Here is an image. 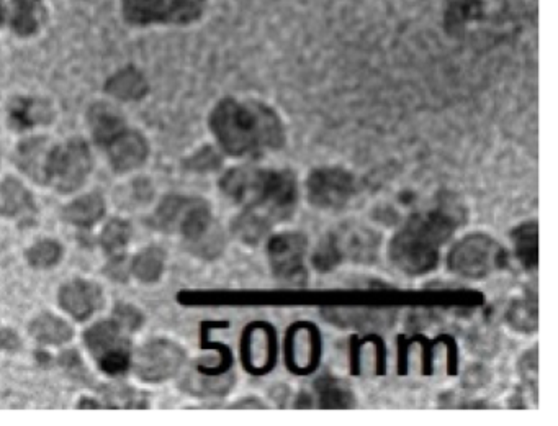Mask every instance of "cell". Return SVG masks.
Instances as JSON below:
<instances>
[{
	"label": "cell",
	"mask_w": 558,
	"mask_h": 426,
	"mask_svg": "<svg viewBox=\"0 0 558 426\" xmlns=\"http://www.w3.org/2000/svg\"><path fill=\"white\" fill-rule=\"evenodd\" d=\"M105 215L104 197L100 194H86L72 200L63 210L66 222L79 228L94 227Z\"/></svg>",
	"instance_id": "ac0fdd59"
},
{
	"label": "cell",
	"mask_w": 558,
	"mask_h": 426,
	"mask_svg": "<svg viewBox=\"0 0 558 426\" xmlns=\"http://www.w3.org/2000/svg\"><path fill=\"white\" fill-rule=\"evenodd\" d=\"M208 123L221 150L233 158H262L284 148L287 141V130L279 112L254 97L220 100Z\"/></svg>",
	"instance_id": "6da1fadb"
},
{
	"label": "cell",
	"mask_w": 558,
	"mask_h": 426,
	"mask_svg": "<svg viewBox=\"0 0 558 426\" xmlns=\"http://www.w3.org/2000/svg\"><path fill=\"white\" fill-rule=\"evenodd\" d=\"M38 10L40 0H14V17L12 27L18 35H32L38 28Z\"/></svg>",
	"instance_id": "484cf974"
},
{
	"label": "cell",
	"mask_w": 558,
	"mask_h": 426,
	"mask_svg": "<svg viewBox=\"0 0 558 426\" xmlns=\"http://www.w3.org/2000/svg\"><path fill=\"white\" fill-rule=\"evenodd\" d=\"M508 264V253L486 233H470L455 243L449 253V268L457 276L482 281Z\"/></svg>",
	"instance_id": "8992f818"
},
{
	"label": "cell",
	"mask_w": 558,
	"mask_h": 426,
	"mask_svg": "<svg viewBox=\"0 0 558 426\" xmlns=\"http://www.w3.org/2000/svg\"><path fill=\"white\" fill-rule=\"evenodd\" d=\"M4 20V9H2V4H0V23Z\"/></svg>",
	"instance_id": "f546056e"
},
{
	"label": "cell",
	"mask_w": 558,
	"mask_h": 426,
	"mask_svg": "<svg viewBox=\"0 0 558 426\" xmlns=\"http://www.w3.org/2000/svg\"><path fill=\"white\" fill-rule=\"evenodd\" d=\"M50 118V109L32 99H18L10 109V122L18 132L32 128L38 123L48 122Z\"/></svg>",
	"instance_id": "cb8c5ba5"
},
{
	"label": "cell",
	"mask_w": 558,
	"mask_h": 426,
	"mask_svg": "<svg viewBox=\"0 0 558 426\" xmlns=\"http://www.w3.org/2000/svg\"><path fill=\"white\" fill-rule=\"evenodd\" d=\"M92 166L94 161L86 141L72 138L63 145L51 146L45 159L43 182L54 191L71 194L84 186Z\"/></svg>",
	"instance_id": "52a82bcc"
},
{
	"label": "cell",
	"mask_w": 558,
	"mask_h": 426,
	"mask_svg": "<svg viewBox=\"0 0 558 426\" xmlns=\"http://www.w3.org/2000/svg\"><path fill=\"white\" fill-rule=\"evenodd\" d=\"M59 305L77 322H86L104 304V294L99 284L86 279H72L61 287Z\"/></svg>",
	"instance_id": "4fadbf2b"
},
{
	"label": "cell",
	"mask_w": 558,
	"mask_h": 426,
	"mask_svg": "<svg viewBox=\"0 0 558 426\" xmlns=\"http://www.w3.org/2000/svg\"><path fill=\"white\" fill-rule=\"evenodd\" d=\"M108 161L115 173H130L146 163L149 155L148 141L136 130L125 128L104 146Z\"/></svg>",
	"instance_id": "5bb4252c"
},
{
	"label": "cell",
	"mask_w": 558,
	"mask_h": 426,
	"mask_svg": "<svg viewBox=\"0 0 558 426\" xmlns=\"http://www.w3.org/2000/svg\"><path fill=\"white\" fill-rule=\"evenodd\" d=\"M48 151L50 148L46 146V138L38 136V138L23 141L22 145L18 146L17 156H15L18 168L33 177L35 181L43 182V168H45Z\"/></svg>",
	"instance_id": "d6986e66"
},
{
	"label": "cell",
	"mask_w": 558,
	"mask_h": 426,
	"mask_svg": "<svg viewBox=\"0 0 558 426\" xmlns=\"http://www.w3.org/2000/svg\"><path fill=\"white\" fill-rule=\"evenodd\" d=\"M380 235L374 228L357 222H346L321 241L313 264L318 271H331L342 263H372L377 259Z\"/></svg>",
	"instance_id": "5b68a950"
},
{
	"label": "cell",
	"mask_w": 558,
	"mask_h": 426,
	"mask_svg": "<svg viewBox=\"0 0 558 426\" xmlns=\"http://www.w3.org/2000/svg\"><path fill=\"white\" fill-rule=\"evenodd\" d=\"M316 394L320 397L321 407L349 408L356 404L352 390L336 377H320L316 382Z\"/></svg>",
	"instance_id": "d4e9b609"
},
{
	"label": "cell",
	"mask_w": 558,
	"mask_h": 426,
	"mask_svg": "<svg viewBox=\"0 0 558 426\" xmlns=\"http://www.w3.org/2000/svg\"><path fill=\"white\" fill-rule=\"evenodd\" d=\"M61 256H63V246L54 240L38 241L27 251L28 264L35 269L53 268L59 263Z\"/></svg>",
	"instance_id": "4316f807"
},
{
	"label": "cell",
	"mask_w": 558,
	"mask_h": 426,
	"mask_svg": "<svg viewBox=\"0 0 558 426\" xmlns=\"http://www.w3.org/2000/svg\"><path fill=\"white\" fill-rule=\"evenodd\" d=\"M220 189L243 212L262 218L270 227L297 209V177L288 169L239 166L221 177Z\"/></svg>",
	"instance_id": "7a4b0ae2"
},
{
	"label": "cell",
	"mask_w": 558,
	"mask_h": 426,
	"mask_svg": "<svg viewBox=\"0 0 558 426\" xmlns=\"http://www.w3.org/2000/svg\"><path fill=\"white\" fill-rule=\"evenodd\" d=\"M513 245L516 256L526 269H534L539 261V228L537 223L527 222L519 225L513 232Z\"/></svg>",
	"instance_id": "ffe728a7"
},
{
	"label": "cell",
	"mask_w": 558,
	"mask_h": 426,
	"mask_svg": "<svg viewBox=\"0 0 558 426\" xmlns=\"http://www.w3.org/2000/svg\"><path fill=\"white\" fill-rule=\"evenodd\" d=\"M455 205L441 204L411 213L390 241L388 254L393 266L408 276H423L436 269L442 246L460 225Z\"/></svg>",
	"instance_id": "3957f363"
},
{
	"label": "cell",
	"mask_w": 558,
	"mask_h": 426,
	"mask_svg": "<svg viewBox=\"0 0 558 426\" xmlns=\"http://www.w3.org/2000/svg\"><path fill=\"white\" fill-rule=\"evenodd\" d=\"M308 238L300 232L277 233L267 245L270 269L282 282L300 284L306 281Z\"/></svg>",
	"instance_id": "8fae6325"
},
{
	"label": "cell",
	"mask_w": 558,
	"mask_h": 426,
	"mask_svg": "<svg viewBox=\"0 0 558 426\" xmlns=\"http://www.w3.org/2000/svg\"><path fill=\"white\" fill-rule=\"evenodd\" d=\"M105 89L117 99L138 100L148 92V84L135 68H126L108 79Z\"/></svg>",
	"instance_id": "7402d4cb"
},
{
	"label": "cell",
	"mask_w": 558,
	"mask_h": 426,
	"mask_svg": "<svg viewBox=\"0 0 558 426\" xmlns=\"http://www.w3.org/2000/svg\"><path fill=\"white\" fill-rule=\"evenodd\" d=\"M356 192V177L336 166L315 169L306 179V197L318 210L334 212L344 209Z\"/></svg>",
	"instance_id": "9c48e42d"
},
{
	"label": "cell",
	"mask_w": 558,
	"mask_h": 426,
	"mask_svg": "<svg viewBox=\"0 0 558 426\" xmlns=\"http://www.w3.org/2000/svg\"><path fill=\"white\" fill-rule=\"evenodd\" d=\"M87 122H89L92 138L100 146L107 145L108 141L126 128L122 114L115 107L107 104L92 105L87 114Z\"/></svg>",
	"instance_id": "9a60e30c"
},
{
	"label": "cell",
	"mask_w": 558,
	"mask_h": 426,
	"mask_svg": "<svg viewBox=\"0 0 558 426\" xmlns=\"http://www.w3.org/2000/svg\"><path fill=\"white\" fill-rule=\"evenodd\" d=\"M185 363V351L169 340H153L131 356L136 376L144 382H164L176 376Z\"/></svg>",
	"instance_id": "7c38bea8"
},
{
	"label": "cell",
	"mask_w": 558,
	"mask_h": 426,
	"mask_svg": "<svg viewBox=\"0 0 558 426\" xmlns=\"http://www.w3.org/2000/svg\"><path fill=\"white\" fill-rule=\"evenodd\" d=\"M113 320L120 325L125 331H135L141 327L143 317L141 313L131 307V305H117V309L113 312Z\"/></svg>",
	"instance_id": "f1b7e54d"
},
{
	"label": "cell",
	"mask_w": 558,
	"mask_h": 426,
	"mask_svg": "<svg viewBox=\"0 0 558 426\" xmlns=\"http://www.w3.org/2000/svg\"><path fill=\"white\" fill-rule=\"evenodd\" d=\"M207 0H123L125 19L146 23H192L200 19Z\"/></svg>",
	"instance_id": "30bf717a"
},
{
	"label": "cell",
	"mask_w": 558,
	"mask_h": 426,
	"mask_svg": "<svg viewBox=\"0 0 558 426\" xmlns=\"http://www.w3.org/2000/svg\"><path fill=\"white\" fill-rule=\"evenodd\" d=\"M87 349L99 368L118 376L128 371L131 366V345L125 330L115 320H102L84 333Z\"/></svg>",
	"instance_id": "ba28073f"
},
{
	"label": "cell",
	"mask_w": 558,
	"mask_h": 426,
	"mask_svg": "<svg viewBox=\"0 0 558 426\" xmlns=\"http://www.w3.org/2000/svg\"><path fill=\"white\" fill-rule=\"evenodd\" d=\"M156 225L164 232H179L195 256L215 259L225 248V233L202 199L169 195L154 213Z\"/></svg>",
	"instance_id": "277c9868"
},
{
	"label": "cell",
	"mask_w": 558,
	"mask_h": 426,
	"mask_svg": "<svg viewBox=\"0 0 558 426\" xmlns=\"http://www.w3.org/2000/svg\"><path fill=\"white\" fill-rule=\"evenodd\" d=\"M166 264V254L158 246H149L136 254L131 261V272L138 281L153 284L161 279Z\"/></svg>",
	"instance_id": "44dd1931"
},
{
	"label": "cell",
	"mask_w": 558,
	"mask_h": 426,
	"mask_svg": "<svg viewBox=\"0 0 558 426\" xmlns=\"http://www.w3.org/2000/svg\"><path fill=\"white\" fill-rule=\"evenodd\" d=\"M33 340L40 345L59 346L72 340L71 325L64 322L63 318L56 317L53 313H41L28 327Z\"/></svg>",
	"instance_id": "e0dca14e"
},
{
	"label": "cell",
	"mask_w": 558,
	"mask_h": 426,
	"mask_svg": "<svg viewBox=\"0 0 558 426\" xmlns=\"http://www.w3.org/2000/svg\"><path fill=\"white\" fill-rule=\"evenodd\" d=\"M153 197V187L149 184L146 179H138V181L133 182L128 189H126L125 194L120 197L122 204L126 207H138V205L148 204L149 200Z\"/></svg>",
	"instance_id": "83f0119b"
},
{
	"label": "cell",
	"mask_w": 558,
	"mask_h": 426,
	"mask_svg": "<svg viewBox=\"0 0 558 426\" xmlns=\"http://www.w3.org/2000/svg\"><path fill=\"white\" fill-rule=\"evenodd\" d=\"M35 212L36 205L32 192L15 177H7L0 184V215L18 218Z\"/></svg>",
	"instance_id": "2e32d148"
},
{
	"label": "cell",
	"mask_w": 558,
	"mask_h": 426,
	"mask_svg": "<svg viewBox=\"0 0 558 426\" xmlns=\"http://www.w3.org/2000/svg\"><path fill=\"white\" fill-rule=\"evenodd\" d=\"M131 238H133V228L130 223L115 218L110 220L102 230L100 245L113 261H120L130 245Z\"/></svg>",
	"instance_id": "603a6c76"
}]
</instances>
